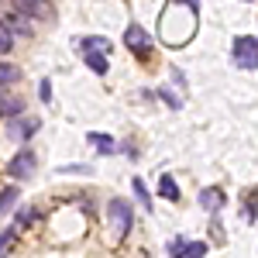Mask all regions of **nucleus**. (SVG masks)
<instances>
[{
	"mask_svg": "<svg viewBox=\"0 0 258 258\" xmlns=\"http://www.w3.org/2000/svg\"><path fill=\"white\" fill-rule=\"evenodd\" d=\"M159 193L165 200H179V186H176V179L169 176V172H162V179H159Z\"/></svg>",
	"mask_w": 258,
	"mask_h": 258,
	"instance_id": "obj_13",
	"label": "nucleus"
},
{
	"mask_svg": "<svg viewBox=\"0 0 258 258\" xmlns=\"http://www.w3.org/2000/svg\"><path fill=\"white\" fill-rule=\"evenodd\" d=\"M124 41H127V48H131L135 55H148V52H152V38H148V31H145L141 24H127Z\"/></svg>",
	"mask_w": 258,
	"mask_h": 258,
	"instance_id": "obj_6",
	"label": "nucleus"
},
{
	"mask_svg": "<svg viewBox=\"0 0 258 258\" xmlns=\"http://www.w3.org/2000/svg\"><path fill=\"white\" fill-rule=\"evenodd\" d=\"M59 172H69V176H90L93 169H90V165H62Z\"/></svg>",
	"mask_w": 258,
	"mask_h": 258,
	"instance_id": "obj_21",
	"label": "nucleus"
},
{
	"mask_svg": "<svg viewBox=\"0 0 258 258\" xmlns=\"http://www.w3.org/2000/svg\"><path fill=\"white\" fill-rule=\"evenodd\" d=\"M41 127V120L38 117H7V138L11 141H28L35 131Z\"/></svg>",
	"mask_w": 258,
	"mask_h": 258,
	"instance_id": "obj_4",
	"label": "nucleus"
},
{
	"mask_svg": "<svg viewBox=\"0 0 258 258\" xmlns=\"http://www.w3.org/2000/svg\"><path fill=\"white\" fill-rule=\"evenodd\" d=\"M131 203L127 200H110L107 203V224L114 227V238H127V231H131Z\"/></svg>",
	"mask_w": 258,
	"mask_h": 258,
	"instance_id": "obj_2",
	"label": "nucleus"
},
{
	"mask_svg": "<svg viewBox=\"0 0 258 258\" xmlns=\"http://www.w3.org/2000/svg\"><path fill=\"white\" fill-rule=\"evenodd\" d=\"M14 200H18V189H14V186H7V189L0 193V214H7V210L14 207Z\"/></svg>",
	"mask_w": 258,
	"mask_h": 258,
	"instance_id": "obj_19",
	"label": "nucleus"
},
{
	"mask_svg": "<svg viewBox=\"0 0 258 258\" xmlns=\"http://www.w3.org/2000/svg\"><path fill=\"white\" fill-rule=\"evenodd\" d=\"M11 241H14V227H7V231L0 234V251H7V248H11Z\"/></svg>",
	"mask_w": 258,
	"mask_h": 258,
	"instance_id": "obj_22",
	"label": "nucleus"
},
{
	"mask_svg": "<svg viewBox=\"0 0 258 258\" xmlns=\"http://www.w3.org/2000/svg\"><path fill=\"white\" fill-rule=\"evenodd\" d=\"M159 35H162V41H169V45H186V41L197 35V0L172 4L159 18Z\"/></svg>",
	"mask_w": 258,
	"mask_h": 258,
	"instance_id": "obj_1",
	"label": "nucleus"
},
{
	"mask_svg": "<svg viewBox=\"0 0 258 258\" xmlns=\"http://www.w3.org/2000/svg\"><path fill=\"white\" fill-rule=\"evenodd\" d=\"M21 80V69L18 66H11V62H0V86H7V83H18Z\"/></svg>",
	"mask_w": 258,
	"mask_h": 258,
	"instance_id": "obj_15",
	"label": "nucleus"
},
{
	"mask_svg": "<svg viewBox=\"0 0 258 258\" xmlns=\"http://www.w3.org/2000/svg\"><path fill=\"white\" fill-rule=\"evenodd\" d=\"M182 244H186V241H182V238H176L172 244H169V251H172V255H179V251H182Z\"/></svg>",
	"mask_w": 258,
	"mask_h": 258,
	"instance_id": "obj_25",
	"label": "nucleus"
},
{
	"mask_svg": "<svg viewBox=\"0 0 258 258\" xmlns=\"http://www.w3.org/2000/svg\"><path fill=\"white\" fill-rule=\"evenodd\" d=\"M131 189H135V197L141 200V207H145V210H152V197H148V189H145V182H141L138 176L131 179Z\"/></svg>",
	"mask_w": 258,
	"mask_h": 258,
	"instance_id": "obj_16",
	"label": "nucleus"
},
{
	"mask_svg": "<svg viewBox=\"0 0 258 258\" xmlns=\"http://www.w3.org/2000/svg\"><path fill=\"white\" fill-rule=\"evenodd\" d=\"M83 55H86V66H90L97 76H103V73L110 69V55H107V52H83Z\"/></svg>",
	"mask_w": 258,
	"mask_h": 258,
	"instance_id": "obj_10",
	"label": "nucleus"
},
{
	"mask_svg": "<svg viewBox=\"0 0 258 258\" xmlns=\"http://www.w3.org/2000/svg\"><path fill=\"white\" fill-rule=\"evenodd\" d=\"M11 41H14V35H11L7 21H0V55H7V52H11Z\"/></svg>",
	"mask_w": 258,
	"mask_h": 258,
	"instance_id": "obj_18",
	"label": "nucleus"
},
{
	"mask_svg": "<svg viewBox=\"0 0 258 258\" xmlns=\"http://www.w3.org/2000/svg\"><path fill=\"white\" fill-rule=\"evenodd\" d=\"M179 255H186V258H193V255H207V241H186Z\"/></svg>",
	"mask_w": 258,
	"mask_h": 258,
	"instance_id": "obj_17",
	"label": "nucleus"
},
{
	"mask_svg": "<svg viewBox=\"0 0 258 258\" xmlns=\"http://www.w3.org/2000/svg\"><path fill=\"white\" fill-rule=\"evenodd\" d=\"M7 28H11V35H21V38H31V24H28V18L24 14H14V18L7 21Z\"/></svg>",
	"mask_w": 258,
	"mask_h": 258,
	"instance_id": "obj_11",
	"label": "nucleus"
},
{
	"mask_svg": "<svg viewBox=\"0 0 258 258\" xmlns=\"http://www.w3.org/2000/svg\"><path fill=\"white\" fill-rule=\"evenodd\" d=\"M7 172H11L14 179H31V176H35V155H31L28 148L18 152L14 159L7 162Z\"/></svg>",
	"mask_w": 258,
	"mask_h": 258,
	"instance_id": "obj_7",
	"label": "nucleus"
},
{
	"mask_svg": "<svg viewBox=\"0 0 258 258\" xmlns=\"http://www.w3.org/2000/svg\"><path fill=\"white\" fill-rule=\"evenodd\" d=\"M38 97L45 100V103L52 100V83H48V80H41V86H38Z\"/></svg>",
	"mask_w": 258,
	"mask_h": 258,
	"instance_id": "obj_23",
	"label": "nucleus"
},
{
	"mask_svg": "<svg viewBox=\"0 0 258 258\" xmlns=\"http://www.w3.org/2000/svg\"><path fill=\"white\" fill-rule=\"evenodd\" d=\"M159 97L165 100V103H169V107H172V110H179V107H182V100H179L176 93H169V86H162V90H159Z\"/></svg>",
	"mask_w": 258,
	"mask_h": 258,
	"instance_id": "obj_20",
	"label": "nucleus"
},
{
	"mask_svg": "<svg viewBox=\"0 0 258 258\" xmlns=\"http://www.w3.org/2000/svg\"><path fill=\"white\" fill-rule=\"evenodd\" d=\"M86 141H90V145L97 148L100 155H114V152H117V141L110 138V135H100V131H90V135H86Z\"/></svg>",
	"mask_w": 258,
	"mask_h": 258,
	"instance_id": "obj_9",
	"label": "nucleus"
},
{
	"mask_svg": "<svg viewBox=\"0 0 258 258\" xmlns=\"http://www.w3.org/2000/svg\"><path fill=\"white\" fill-rule=\"evenodd\" d=\"M80 48L83 52H107V55H110V41L107 38H83Z\"/></svg>",
	"mask_w": 258,
	"mask_h": 258,
	"instance_id": "obj_14",
	"label": "nucleus"
},
{
	"mask_svg": "<svg viewBox=\"0 0 258 258\" xmlns=\"http://www.w3.org/2000/svg\"><path fill=\"white\" fill-rule=\"evenodd\" d=\"M11 4L18 7L24 18H38V21H52L55 18V11H52L48 0H11Z\"/></svg>",
	"mask_w": 258,
	"mask_h": 258,
	"instance_id": "obj_5",
	"label": "nucleus"
},
{
	"mask_svg": "<svg viewBox=\"0 0 258 258\" xmlns=\"http://www.w3.org/2000/svg\"><path fill=\"white\" fill-rule=\"evenodd\" d=\"M21 110H24V103H21V100L4 97V93H0V117H18Z\"/></svg>",
	"mask_w": 258,
	"mask_h": 258,
	"instance_id": "obj_12",
	"label": "nucleus"
},
{
	"mask_svg": "<svg viewBox=\"0 0 258 258\" xmlns=\"http://www.w3.org/2000/svg\"><path fill=\"white\" fill-rule=\"evenodd\" d=\"M31 220H35L31 210H21V214H18V224H31Z\"/></svg>",
	"mask_w": 258,
	"mask_h": 258,
	"instance_id": "obj_24",
	"label": "nucleus"
},
{
	"mask_svg": "<svg viewBox=\"0 0 258 258\" xmlns=\"http://www.w3.org/2000/svg\"><path fill=\"white\" fill-rule=\"evenodd\" d=\"M200 207H203L207 214H217L220 207H224V189H220V186H207V189H200Z\"/></svg>",
	"mask_w": 258,
	"mask_h": 258,
	"instance_id": "obj_8",
	"label": "nucleus"
},
{
	"mask_svg": "<svg viewBox=\"0 0 258 258\" xmlns=\"http://www.w3.org/2000/svg\"><path fill=\"white\" fill-rule=\"evenodd\" d=\"M234 66H241V69H258V38L241 35L234 41Z\"/></svg>",
	"mask_w": 258,
	"mask_h": 258,
	"instance_id": "obj_3",
	"label": "nucleus"
}]
</instances>
